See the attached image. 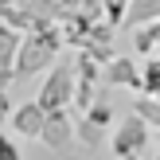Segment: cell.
Returning <instances> with one entry per match:
<instances>
[{
    "mask_svg": "<svg viewBox=\"0 0 160 160\" xmlns=\"http://www.w3.org/2000/svg\"><path fill=\"white\" fill-rule=\"evenodd\" d=\"M59 47H62L59 23H43V28H35V31H23V35H20V51H16V62H12V67H16L12 70V82L39 74L47 62H55Z\"/></svg>",
    "mask_w": 160,
    "mask_h": 160,
    "instance_id": "6da1fadb",
    "label": "cell"
},
{
    "mask_svg": "<svg viewBox=\"0 0 160 160\" xmlns=\"http://www.w3.org/2000/svg\"><path fill=\"white\" fill-rule=\"evenodd\" d=\"M70 98H74V67H70V62H55L51 74L43 78V86H39L35 102H39V109L47 113V109L70 106Z\"/></svg>",
    "mask_w": 160,
    "mask_h": 160,
    "instance_id": "7a4b0ae2",
    "label": "cell"
},
{
    "mask_svg": "<svg viewBox=\"0 0 160 160\" xmlns=\"http://www.w3.org/2000/svg\"><path fill=\"white\" fill-rule=\"evenodd\" d=\"M98 86H102V62L90 59L86 51H78L74 55V98H70V106L82 113V109L98 98Z\"/></svg>",
    "mask_w": 160,
    "mask_h": 160,
    "instance_id": "3957f363",
    "label": "cell"
},
{
    "mask_svg": "<svg viewBox=\"0 0 160 160\" xmlns=\"http://www.w3.org/2000/svg\"><path fill=\"white\" fill-rule=\"evenodd\" d=\"M145 145H148V125L141 121L137 113L121 117V121H117V129H113V141H109L113 156L121 160V156H129V152H145Z\"/></svg>",
    "mask_w": 160,
    "mask_h": 160,
    "instance_id": "277c9868",
    "label": "cell"
},
{
    "mask_svg": "<svg viewBox=\"0 0 160 160\" xmlns=\"http://www.w3.org/2000/svg\"><path fill=\"white\" fill-rule=\"evenodd\" d=\"M39 141H43L47 148H55V152H62V148L74 141L70 106H62V109H47V113H43V129H39Z\"/></svg>",
    "mask_w": 160,
    "mask_h": 160,
    "instance_id": "5b68a950",
    "label": "cell"
},
{
    "mask_svg": "<svg viewBox=\"0 0 160 160\" xmlns=\"http://www.w3.org/2000/svg\"><path fill=\"white\" fill-rule=\"evenodd\" d=\"M102 86H129V90H141V67L125 55H113V59L102 67Z\"/></svg>",
    "mask_w": 160,
    "mask_h": 160,
    "instance_id": "8992f818",
    "label": "cell"
},
{
    "mask_svg": "<svg viewBox=\"0 0 160 160\" xmlns=\"http://www.w3.org/2000/svg\"><path fill=\"white\" fill-rule=\"evenodd\" d=\"M8 129L20 133V137H39V129H43V109H39V102L16 106L12 113H8Z\"/></svg>",
    "mask_w": 160,
    "mask_h": 160,
    "instance_id": "52a82bcc",
    "label": "cell"
},
{
    "mask_svg": "<svg viewBox=\"0 0 160 160\" xmlns=\"http://www.w3.org/2000/svg\"><path fill=\"white\" fill-rule=\"evenodd\" d=\"M152 20H160V0H129L125 4V16H121V28L133 31V28L152 23Z\"/></svg>",
    "mask_w": 160,
    "mask_h": 160,
    "instance_id": "ba28073f",
    "label": "cell"
},
{
    "mask_svg": "<svg viewBox=\"0 0 160 160\" xmlns=\"http://www.w3.org/2000/svg\"><path fill=\"white\" fill-rule=\"evenodd\" d=\"M141 94L160 98V51L145 55V62H141Z\"/></svg>",
    "mask_w": 160,
    "mask_h": 160,
    "instance_id": "9c48e42d",
    "label": "cell"
},
{
    "mask_svg": "<svg viewBox=\"0 0 160 160\" xmlns=\"http://www.w3.org/2000/svg\"><path fill=\"white\" fill-rule=\"evenodd\" d=\"M133 113H137L148 129H160V98H152V94H141V98L133 102Z\"/></svg>",
    "mask_w": 160,
    "mask_h": 160,
    "instance_id": "30bf717a",
    "label": "cell"
},
{
    "mask_svg": "<svg viewBox=\"0 0 160 160\" xmlns=\"http://www.w3.org/2000/svg\"><path fill=\"white\" fill-rule=\"evenodd\" d=\"M74 137L82 141L86 148H98L102 141H106V129H102V125H94L90 117H82V113H78V121H74Z\"/></svg>",
    "mask_w": 160,
    "mask_h": 160,
    "instance_id": "8fae6325",
    "label": "cell"
},
{
    "mask_svg": "<svg viewBox=\"0 0 160 160\" xmlns=\"http://www.w3.org/2000/svg\"><path fill=\"white\" fill-rule=\"evenodd\" d=\"M82 117H90L94 125H102V129H109V125H113V106H109V102H106V98L98 94V98H94L90 106L82 109Z\"/></svg>",
    "mask_w": 160,
    "mask_h": 160,
    "instance_id": "7c38bea8",
    "label": "cell"
},
{
    "mask_svg": "<svg viewBox=\"0 0 160 160\" xmlns=\"http://www.w3.org/2000/svg\"><path fill=\"white\" fill-rule=\"evenodd\" d=\"M133 47H137V55H152V51H156V43H152V28H148V23L133 28Z\"/></svg>",
    "mask_w": 160,
    "mask_h": 160,
    "instance_id": "4fadbf2b",
    "label": "cell"
},
{
    "mask_svg": "<svg viewBox=\"0 0 160 160\" xmlns=\"http://www.w3.org/2000/svg\"><path fill=\"white\" fill-rule=\"evenodd\" d=\"M125 4H129V0H102V16H106V23H113V28H121Z\"/></svg>",
    "mask_w": 160,
    "mask_h": 160,
    "instance_id": "5bb4252c",
    "label": "cell"
},
{
    "mask_svg": "<svg viewBox=\"0 0 160 160\" xmlns=\"http://www.w3.org/2000/svg\"><path fill=\"white\" fill-rule=\"evenodd\" d=\"M0 160H23L20 145H16L12 137H0Z\"/></svg>",
    "mask_w": 160,
    "mask_h": 160,
    "instance_id": "9a60e30c",
    "label": "cell"
},
{
    "mask_svg": "<svg viewBox=\"0 0 160 160\" xmlns=\"http://www.w3.org/2000/svg\"><path fill=\"white\" fill-rule=\"evenodd\" d=\"M148 28H152V43H156V51H160V20H152Z\"/></svg>",
    "mask_w": 160,
    "mask_h": 160,
    "instance_id": "2e32d148",
    "label": "cell"
},
{
    "mask_svg": "<svg viewBox=\"0 0 160 160\" xmlns=\"http://www.w3.org/2000/svg\"><path fill=\"white\" fill-rule=\"evenodd\" d=\"M121 160H141V152H129V156H121Z\"/></svg>",
    "mask_w": 160,
    "mask_h": 160,
    "instance_id": "e0dca14e",
    "label": "cell"
}]
</instances>
